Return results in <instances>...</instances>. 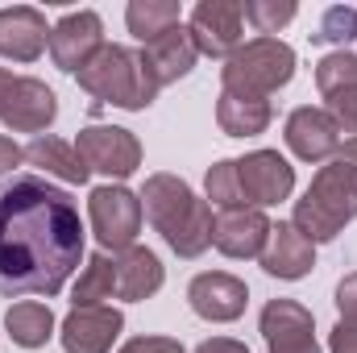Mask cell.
<instances>
[{
    "mask_svg": "<svg viewBox=\"0 0 357 353\" xmlns=\"http://www.w3.org/2000/svg\"><path fill=\"white\" fill-rule=\"evenodd\" d=\"M116 299H150L162 287V262L146 246H129L116 258Z\"/></svg>",
    "mask_w": 357,
    "mask_h": 353,
    "instance_id": "cell-19",
    "label": "cell"
},
{
    "mask_svg": "<svg viewBox=\"0 0 357 353\" xmlns=\"http://www.w3.org/2000/svg\"><path fill=\"white\" fill-rule=\"evenodd\" d=\"M50 42V29H46V17L29 4H17V8H0V54L13 59V63H33Z\"/></svg>",
    "mask_w": 357,
    "mask_h": 353,
    "instance_id": "cell-17",
    "label": "cell"
},
{
    "mask_svg": "<svg viewBox=\"0 0 357 353\" xmlns=\"http://www.w3.org/2000/svg\"><path fill=\"white\" fill-rule=\"evenodd\" d=\"M84 258L75 200L38 175L0 183V295H59Z\"/></svg>",
    "mask_w": 357,
    "mask_h": 353,
    "instance_id": "cell-1",
    "label": "cell"
},
{
    "mask_svg": "<svg viewBox=\"0 0 357 353\" xmlns=\"http://www.w3.org/2000/svg\"><path fill=\"white\" fill-rule=\"evenodd\" d=\"M142 212L178 258H199L212 246V208L183 179L150 175L142 187Z\"/></svg>",
    "mask_w": 357,
    "mask_h": 353,
    "instance_id": "cell-2",
    "label": "cell"
},
{
    "mask_svg": "<svg viewBox=\"0 0 357 353\" xmlns=\"http://www.w3.org/2000/svg\"><path fill=\"white\" fill-rule=\"evenodd\" d=\"M241 21H245V13L237 0H204V4H195L187 33L199 54L233 59L241 50Z\"/></svg>",
    "mask_w": 357,
    "mask_h": 353,
    "instance_id": "cell-9",
    "label": "cell"
},
{
    "mask_svg": "<svg viewBox=\"0 0 357 353\" xmlns=\"http://www.w3.org/2000/svg\"><path fill=\"white\" fill-rule=\"evenodd\" d=\"M295 75V50L278 38H254L245 42L220 71L225 91L245 96V100H266Z\"/></svg>",
    "mask_w": 357,
    "mask_h": 353,
    "instance_id": "cell-5",
    "label": "cell"
},
{
    "mask_svg": "<svg viewBox=\"0 0 357 353\" xmlns=\"http://www.w3.org/2000/svg\"><path fill=\"white\" fill-rule=\"evenodd\" d=\"M79 88L96 96L100 104H116V108H146L158 96V75L146 59V50H129V46H100L88 59V67L79 71Z\"/></svg>",
    "mask_w": 357,
    "mask_h": 353,
    "instance_id": "cell-3",
    "label": "cell"
},
{
    "mask_svg": "<svg viewBox=\"0 0 357 353\" xmlns=\"http://www.w3.org/2000/svg\"><path fill=\"white\" fill-rule=\"evenodd\" d=\"M316 266L312 241L295 225H270V241L262 250V270L274 278H303Z\"/></svg>",
    "mask_w": 357,
    "mask_h": 353,
    "instance_id": "cell-18",
    "label": "cell"
},
{
    "mask_svg": "<svg viewBox=\"0 0 357 353\" xmlns=\"http://www.w3.org/2000/svg\"><path fill=\"white\" fill-rule=\"evenodd\" d=\"M75 150L84 154L88 171H104L108 179H125L142 167V146L129 129L116 125H88L75 137Z\"/></svg>",
    "mask_w": 357,
    "mask_h": 353,
    "instance_id": "cell-8",
    "label": "cell"
},
{
    "mask_svg": "<svg viewBox=\"0 0 357 353\" xmlns=\"http://www.w3.org/2000/svg\"><path fill=\"white\" fill-rule=\"evenodd\" d=\"M25 158L33 167H42L46 175H59V179H67V183H88V175H91L84 154L71 142H59V137H33L25 146Z\"/></svg>",
    "mask_w": 357,
    "mask_h": 353,
    "instance_id": "cell-21",
    "label": "cell"
},
{
    "mask_svg": "<svg viewBox=\"0 0 357 353\" xmlns=\"http://www.w3.org/2000/svg\"><path fill=\"white\" fill-rule=\"evenodd\" d=\"M241 13H245V21H254L258 33H278L295 17V4L291 0H245Z\"/></svg>",
    "mask_w": 357,
    "mask_h": 353,
    "instance_id": "cell-28",
    "label": "cell"
},
{
    "mask_svg": "<svg viewBox=\"0 0 357 353\" xmlns=\"http://www.w3.org/2000/svg\"><path fill=\"white\" fill-rule=\"evenodd\" d=\"M54 117H59L54 91L42 80H25L0 67V121L13 133H42Z\"/></svg>",
    "mask_w": 357,
    "mask_h": 353,
    "instance_id": "cell-7",
    "label": "cell"
},
{
    "mask_svg": "<svg viewBox=\"0 0 357 353\" xmlns=\"http://www.w3.org/2000/svg\"><path fill=\"white\" fill-rule=\"evenodd\" d=\"M121 312L108 303H91V308H71V316L63 320V350L67 353H108L116 333H121Z\"/></svg>",
    "mask_w": 357,
    "mask_h": 353,
    "instance_id": "cell-15",
    "label": "cell"
},
{
    "mask_svg": "<svg viewBox=\"0 0 357 353\" xmlns=\"http://www.w3.org/2000/svg\"><path fill=\"white\" fill-rule=\"evenodd\" d=\"M316 88L324 91H341V88H357V54L349 50H337V54H328V59H320V67H316Z\"/></svg>",
    "mask_w": 357,
    "mask_h": 353,
    "instance_id": "cell-27",
    "label": "cell"
},
{
    "mask_svg": "<svg viewBox=\"0 0 357 353\" xmlns=\"http://www.w3.org/2000/svg\"><path fill=\"white\" fill-rule=\"evenodd\" d=\"M121 353H183V345L171 341V337H137V341H129Z\"/></svg>",
    "mask_w": 357,
    "mask_h": 353,
    "instance_id": "cell-31",
    "label": "cell"
},
{
    "mask_svg": "<svg viewBox=\"0 0 357 353\" xmlns=\"http://www.w3.org/2000/svg\"><path fill=\"white\" fill-rule=\"evenodd\" d=\"M216 121L229 137H254L270 125V100H245V96H233V91H220V104H216Z\"/></svg>",
    "mask_w": 357,
    "mask_h": 353,
    "instance_id": "cell-22",
    "label": "cell"
},
{
    "mask_svg": "<svg viewBox=\"0 0 357 353\" xmlns=\"http://www.w3.org/2000/svg\"><path fill=\"white\" fill-rule=\"evenodd\" d=\"M237 175H241V191H245L250 208H270V204L287 200L295 187V171L278 150H254V154L237 158Z\"/></svg>",
    "mask_w": 357,
    "mask_h": 353,
    "instance_id": "cell-10",
    "label": "cell"
},
{
    "mask_svg": "<svg viewBox=\"0 0 357 353\" xmlns=\"http://www.w3.org/2000/svg\"><path fill=\"white\" fill-rule=\"evenodd\" d=\"M50 59L63 67V71H71V75H79L84 67H88V59L104 46V25H100V17L91 13V8H79V13H67L54 29H50Z\"/></svg>",
    "mask_w": 357,
    "mask_h": 353,
    "instance_id": "cell-11",
    "label": "cell"
},
{
    "mask_svg": "<svg viewBox=\"0 0 357 353\" xmlns=\"http://www.w3.org/2000/svg\"><path fill=\"white\" fill-rule=\"evenodd\" d=\"M146 59H150V67H154L158 84L167 88V84L183 80V75H187V71L195 67L199 50H195V42H191L187 25H175V29H167L162 38H154V42L146 46Z\"/></svg>",
    "mask_w": 357,
    "mask_h": 353,
    "instance_id": "cell-20",
    "label": "cell"
},
{
    "mask_svg": "<svg viewBox=\"0 0 357 353\" xmlns=\"http://www.w3.org/2000/svg\"><path fill=\"white\" fill-rule=\"evenodd\" d=\"M354 216H357V167L337 154L328 167H320V175L312 179L307 195L295 204L291 225L316 246V241H333Z\"/></svg>",
    "mask_w": 357,
    "mask_h": 353,
    "instance_id": "cell-4",
    "label": "cell"
},
{
    "mask_svg": "<svg viewBox=\"0 0 357 353\" xmlns=\"http://www.w3.org/2000/svg\"><path fill=\"white\" fill-rule=\"evenodd\" d=\"M337 154H341V158H349V163L357 167V137H349V142H345V146H341Z\"/></svg>",
    "mask_w": 357,
    "mask_h": 353,
    "instance_id": "cell-36",
    "label": "cell"
},
{
    "mask_svg": "<svg viewBox=\"0 0 357 353\" xmlns=\"http://www.w3.org/2000/svg\"><path fill=\"white\" fill-rule=\"evenodd\" d=\"M125 21H129L133 38L150 46L154 38H162L167 29L178 25V4L175 0H133L129 13H125Z\"/></svg>",
    "mask_w": 357,
    "mask_h": 353,
    "instance_id": "cell-24",
    "label": "cell"
},
{
    "mask_svg": "<svg viewBox=\"0 0 357 353\" xmlns=\"http://www.w3.org/2000/svg\"><path fill=\"white\" fill-rule=\"evenodd\" d=\"M270 241V220L262 208H225L212 220V246L225 258H262Z\"/></svg>",
    "mask_w": 357,
    "mask_h": 353,
    "instance_id": "cell-12",
    "label": "cell"
},
{
    "mask_svg": "<svg viewBox=\"0 0 357 353\" xmlns=\"http://www.w3.org/2000/svg\"><path fill=\"white\" fill-rule=\"evenodd\" d=\"M21 158H25V150H21L13 137H4V133H0V175H13V167H17Z\"/></svg>",
    "mask_w": 357,
    "mask_h": 353,
    "instance_id": "cell-34",
    "label": "cell"
},
{
    "mask_svg": "<svg viewBox=\"0 0 357 353\" xmlns=\"http://www.w3.org/2000/svg\"><path fill=\"white\" fill-rule=\"evenodd\" d=\"M208 200L225 212V208H245V191H241V175H237V158H225L208 171Z\"/></svg>",
    "mask_w": 357,
    "mask_h": 353,
    "instance_id": "cell-26",
    "label": "cell"
},
{
    "mask_svg": "<svg viewBox=\"0 0 357 353\" xmlns=\"http://www.w3.org/2000/svg\"><path fill=\"white\" fill-rule=\"evenodd\" d=\"M328 350L333 353H357V320H341L328 337Z\"/></svg>",
    "mask_w": 357,
    "mask_h": 353,
    "instance_id": "cell-32",
    "label": "cell"
},
{
    "mask_svg": "<svg viewBox=\"0 0 357 353\" xmlns=\"http://www.w3.org/2000/svg\"><path fill=\"white\" fill-rule=\"evenodd\" d=\"M262 337L270 353H320L312 312L295 299H270L262 308Z\"/></svg>",
    "mask_w": 357,
    "mask_h": 353,
    "instance_id": "cell-13",
    "label": "cell"
},
{
    "mask_svg": "<svg viewBox=\"0 0 357 353\" xmlns=\"http://www.w3.org/2000/svg\"><path fill=\"white\" fill-rule=\"evenodd\" d=\"M4 329L13 333V341L21 350H38L50 341V329H54V312L38 299H25V303H13L4 312Z\"/></svg>",
    "mask_w": 357,
    "mask_h": 353,
    "instance_id": "cell-23",
    "label": "cell"
},
{
    "mask_svg": "<svg viewBox=\"0 0 357 353\" xmlns=\"http://www.w3.org/2000/svg\"><path fill=\"white\" fill-rule=\"evenodd\" d=\"M195 353H250L241 341H229V337H212V341H204Z\"/></svg>",
    "mask_w": 357,
    "mask_h": 353,
    "instance_id": "cell-35",
    "label": "cell"
},
{
    "mask_svg": "<svg viewBox=\"0 0 357 353\" xmlns=\"http://www.w3.org/2000/svg\"><path fill=\"white\" fill-rule=\"evenodd\" d=\"M328 117L337 121V129L345 133H357V88H341V91H328Z\"/></svg>",
    "mask_w": 357,
    "mask_h": 353,
    "instance_id": "cell-30",
    "label": "cell"
},
{
    "mask_svg": "<svg viewBox=\"0 0 357 353\" xmlns=\"http://www.w3.org/2000/svg\"><path fill=\"white\" fill-rule=\"evenodd\" d=\"M337 308L345 320H357V274H349L341 287H337Z\"/></svg>",
    "mask_w": 357,
    "mask_h": 353,
    "instance_id": "cell-33",
    "label": "cell"
},
{
    "mask_svg": "<svg viewBox=\"0 0 357 353\" xmlns=\"http://www.w3.org/2000/svg\"><path fill=\"white\" fill-rule=\"evenodd\" d=\"M112 295H116V266L108 254H96L75 283V308H91V303L112 299Z\"/></svg>",
    "mask_w": 357,
    "mask_h": 353,
    "instance_id": "cell-25",
    "label": "cell"
},
{
    "mask_svg": "<svg viewBox=\"0 0 357 353\" xmlns=\"http://www.w3.org/2000/svg\"><path fill=\"white\" fill-rule=\"evenodd\" d=\"M357 38V8L349 4H337V8H328L324 13V21H320V29L312 33V42H354Z\"/></svg>",
    "mask_w": 357,
    "mask_h": 353,
    "instance_id": "cell-29",
    "label": "cell"
},
{
    "mask_svg": "<svg viewBox=\"0 0 357 353\" xmlns=\"http://www.w3.org/2000/svg\"><path fill=\"white\" fill-rule=\"evenodd\" d=\"M287 146L303 163H328L341 150V129L324 108H295L287 117Z\"/></svg>",
    "mask_w": 357,
    "mask_h": 353,
    "instance_id": "cell-14",
    "label": "cell"
},
{
    "mask_svg": "<svg viewBox=\"0 0 357 353\" xmlns=\"http://www.w3.org/2000/svg\"><path fill=\"white\" fill-rule=\"evenodd\" d=\"M187 299H191L195 316L225 324V320H237V316L245 312L250 291H245V283H241V278H233V274H225V270H212V274L191 278Z\"/></svg>",
    "mask_w": 357,
    "mask_h": 353,
    "instance_id": "cell-16",
    "label": "cell"
},
{
    "mask_svg": "<svg viewBox=\"0 0 357 353\" xmlns=\"http://www.w3.org/2000/svg\"><path fill=\"white\" fill-rule=\"evenodd\" d=\"M88 216L96 229V241L104 250H129L142 233V195H133L129 187H96L88 200Z\"/></svg>",
    "mask_w": 357,
    "mask_h": 353,
    "instance_id": "cell-6",
    "label": "cell"
}]
</instances>
